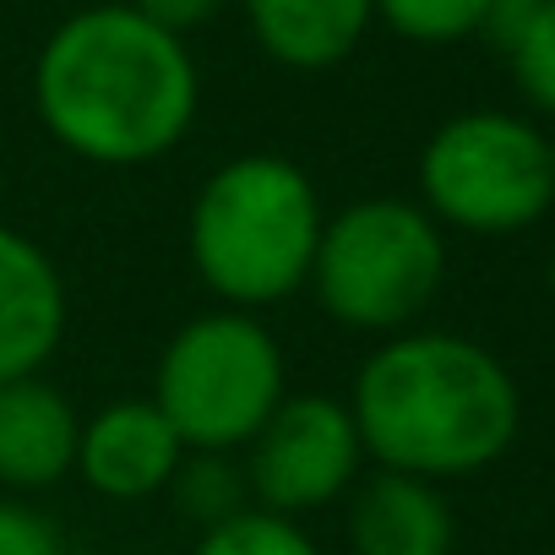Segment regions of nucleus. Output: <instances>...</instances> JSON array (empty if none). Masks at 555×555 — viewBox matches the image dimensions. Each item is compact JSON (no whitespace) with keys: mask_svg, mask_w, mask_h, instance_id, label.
I'll return each mask as SVG.
<instances>
[{"mask_svg":"<svg viewBox=\"0 0 555 555\" xmlns=\"http://www.w3.org/2000/svg\"><path fill=\"white\" fill-rule=\"evenodd\" d=\"M34 109L72 158L147 169L191 137L202 72L180 34H164L126 0H99L39 44Z\"/></svg>","mask_w":555,"mask_h":555,"instance_id":"nucleus-1","label":"nucleus"},{"mask_svg":"<svg viewBox=\"0 0 555 555\" xmlns=\"http://www.w3.org/2000/svg\"><path fill=\"white\" fill-rule=\"evenodd\" d=\"M126 7H137L147 23H158L164 34H180V39H191L196 28H207L229 0H126Z\"/></svg>","mask_w":555,"mask_h":555,"instance_id":"nucleus-18","label":"nucleus"},{"mask_svg":"<svg viewBox=\"0 0 555 555\" xmlns=\"http://www.w3.org/2000/svg\"><path fill=\"white\" fill-rule=\"evenodd\" d=\"M447 284V229L414 196H360L322 223L311 300L371 338L409 333Z\"/></svg>","mask_w":555,"mask_h":555,"instance_id":"nucleus-4","label":"nucleus"},{"mask_svg":"<svg viewBox=\"0 0 555 555\" xmlns=\"http://www.w3.org/2000/svg\"><path fill=\"white\" fill-rule=\"evenodd\" d=\"M441 229L522 234L555 207L550 137L506 109H463L420 147V196Z\"/></svg>","mask_w":555,"mask_h":555,"instance_id":"nucleus-6","label":"nucleus"},{"mask_svg":"<svg viewBox=\"0 0 555 555\" xmlns=\"http://www.w3.org/2000/svg\"><path fill=\"white\" fill-rule=\"evenodd\" d=\"M344 403L376 468L430 485L495 468L522 430L512 371L479 338L430 327L382 338L360 360Z\"/></svg>","mask_w":555,"mask_h":555,"instance_id":"nucleus-2","label":"nucleus"},{"mask_svg":"<svg viewBox=\"0 0 555 555\" xmlns=\"http://www.w3.org/2000/svg\"><path fill=\"white\" fill-rule=\"evenodd\" d=\"M191 555H322V550L306 533V522L261 512V506H245V512L202 528Z\"/></svg>","mask_w":555,"mask_h":555,"instance_id":"nucleus-14","label":"nucleus"},{"mask_svg":"<svg viewBox=\"0 0 555 555\" xmlns=\"http://www.w3.org/2000/svg\"><path fill=\"white\" fill-rule=\"evenodd\" d=\"M533 12H539V0H490V12H485V23H479V39H485L490 50L512 55V44L528 34Z\"/></svg>","mask_w":555,"mask_h":555,"instance_id":"nucleus-19","label":"nucleus"},{"mask_svg":"<svg viewBox=\"0 0 555 555\" xmlns=\"http://www.w3.org/2000/svg\"><path fill=\"white\" fill-rule=\"evenodd\" d=\"M349 555H452L457 522L441 485L376 468L349 490Z\"/></svg>","mask_w":555,"mask_h":555,"instance_id":"nucleus-11","label":"nucleus"},{"mask_svg":"<svg viewBox=\"0 0 555 555\" xmlns=\"http://www.w3.org/2000/svg\"><path fill=\"white\" fill-rule=\"evenodd\" d=\"M66 322L72 300L55 256L34 234L0 223V382L44 376L66 344Z\"/></svg>","mask_w":555,"mask_h":555,"instance_id":"nucleus-9","label":"nucleus"},{"mask_svg":"<svg viewBox=\"0 0 555 555\" xmlns=\"http://www.w3.org/2000/svg\"><path fill=\"white\" fill-rule=\"evenodd\" d=\"M240 12L272 66L317 77L344 66L365 44L376 0H240Z\"/></svg>","mask_w":555,"mask_h":555,"instance_id":"nucleus-12","label":"nucleus"},{"mask_svg":"<svg viewBox=\"0 0 555 555\" xmlns=\"http://www.w3.org/2000/svg\"><path fill=\"white\" fill-rule=\"evenodd\" d=\"M82 414L50 376L0 382V490L39 495L77 474Z\"/></svg>","mask_w":555,"mask_h":555,"instance_id":"nucleus-10","label":"nucleus"},{"mask_svg":"<svg viewBox=\"0 0 555 555\" xmlns=\"http://www.w3.org/2000/svg\"><path fill=\"white\" fill-rule=\"evenodd\" d=\"M164 495H175V506L196 522V533L250 506L240 452H185V463H180V474L169 479Z\"/></svg>","mask_w":555,"mask_h":555,"instance_id":"nucleus-13","label":"nucleus"},{"mask_svg":"<svg viewBox=\"0 0 555 555\" xmlns=\"http://www.w3.org/2000/svg\"><path fill=\"white\" fill-rule=\"evenodd\" d=\"M322 223V191L295 158L234 153L185 207V256L212 306L261 317L306 295Z\"/></svg>","mask_w":555,"mask_h":555,"instance_id":"nucleus-3","label":"nucleus"},{"mask_svg":"<svg viewBox=\"0 0 555 555\" xmlns=\"http://www.w3.org/2000/svg\"><path fill=\"white\" fill-rule=\"evenodd\" d=\"M544 289H550V300H555V256H550V267H544Z\"/></svg>","mask_w":555,"mask_h":555,"instance_id":"nucleus-20","label":"nucleus"},{"mask_svg":"<svg viewBox=\"0 0 555 555\" xmlns=\"http://www.w3.org/2000/svg\"><path fill=\"white\" fill-rule=\"evenodd\" d=\"M550 180H555V137H550Z\"/></svg>","mask_w":555,"mask_h":555,"instance_id":"nucleus-21","label":"nucleus"},{"mask_svg":"<svg viewBox=\"0 0 555 555\" xmlns=\"http://www.w3.org/2000/svg\"><path fill=\"white\" fill-rule=\"evenodd\" d=\"M0 555H66V539L28 495H0Z\"/></svg>","mask_w":555,"mask_h":555,"instance_id":"nucleus-17","label":"nucleus"},{"mask_svg":"<svg viewBox=\"0 0 555 555\" xmlns=\"http://www.w3.org/2000/svg\"><path fill=\"white\" fill-rule=\"evenodd\" d=\"M185 463L180 430L164 420L153 398H115L82 414L77 474L104 501H153Z\"/></svg>","mask_w":555,"mask_h":555,"instance_id":"nucleus-8","label":"nucleus"},{"mask_svg":"<svg viewBox=\"0 0 555 555\" xmlns=\"http://www.w3.org/2000/svg\"><path fill=\"white\" fill-rule=\"evenodd\" d=\"M506 66H512L517 93L539 115H555V0H539V12H533L528 34L512 44Z\"/></svg>","mask_w":555,"mask_h":555,"instance_id":"nucleus-16","label":"nucleus"},{"mask_svg":"<svg viewBox=\"0 0 555 555\" xmlns=\"http://www.w3.org/2000/svg\"><path fill=\"white\" fill-rule=\"evenodd\" d=\"M490 0H376V23L409 44H463L479 39Z\"/></svg>","mask_w":555,"mask_h":555,"instance_id":"nucleus-15","label":"nucleus"},{"mask_svg":"<svg viewBox=\"0 0 555 555\" xmlns=\"http://www.w3.org/2000/svg\"><path fill=\"white\" fill-rule=\"evenodd\" d=\"M365 463L360 425L333 392H289L240 452L250 506L295 522L338 506L365 479Z\"/></svg>","mask_w":555,"mask_h":555,"instance_id":"nucleus-7","label":"nucleus"},{"mask_svg":"<svg viewBox=\"0 0 555 555\" xmlns=\"http://www.w3.org/2000/svg\"><path fill=\"white\" fill-rule=\"evenodd\" d=\"M147 398L180 430L185 452H245L289 398V360L256 311L207 306L158 349Z\"/></svg>","mask_w":555,"mask_h":555,"instance_id":"nucleus-5","label":"nucleus"}]
</instances>
